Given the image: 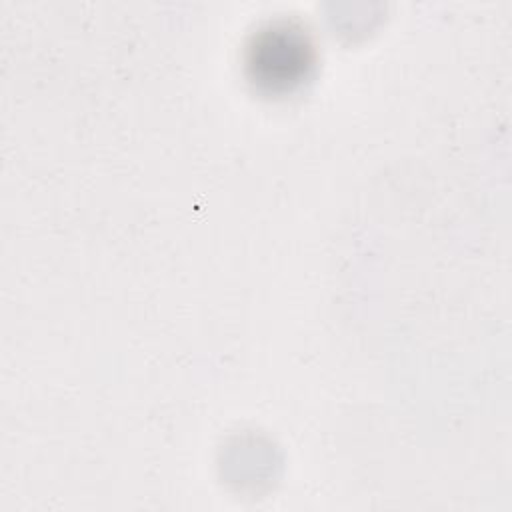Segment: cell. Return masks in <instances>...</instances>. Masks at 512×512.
<instances>
[{
  "mask_svg": "<svg viewBox=\"0 0 512 512\" xmlns=\"http://www.w3.org/2000/svg\"><path fill=\"white\" fill-rule=\"evenodd\" d=\"M310 64V50L304 38L296 32L274 30L254 46L250 68L254 80L272 88H290L298 82Z\"/></svg>",
  "mask_w": 512,
  "mask_h": 512,
  "instance_id": "cell-1",
  "label": "cell"
}]
</instances>
